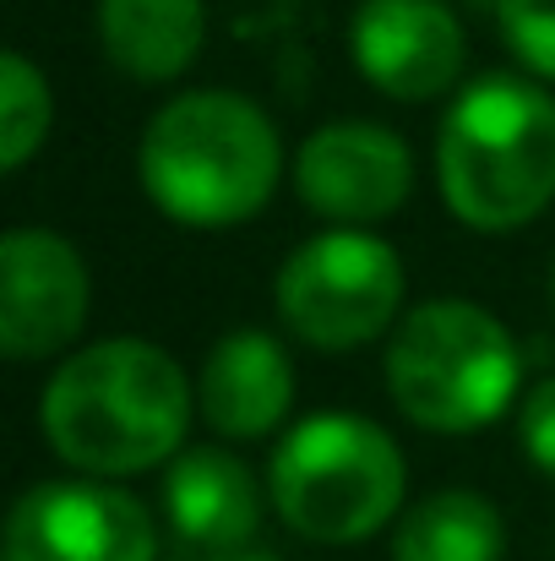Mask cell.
Masks as SVG:
<instances>
[{
    "label": "cell",
    "mask_w": 555,
    "mask_h": 561,
    "mask_svg": "<svg viewBox=\"0 0 555 561\" xmlns=\"http://www.w3.org/2000/svg\"><path fill=\"white\" fill-rule=\"evenodd\" d=\"M196 409V381L148 339H104L60 360L38 398L44 442L60 463L120 480L175 458Z\"/></svg>",
    "instance_id": "obj_1"
},
{
    "label": "cell",
    "mask_w": 555,
    "mask_h": 561,
    "mask_svg": "<svg viewBox=\"0 0 555 561\" xmlns=\"http://www.w3.org/2000/svg\"><path fill=\"white\" fill-rule=\"evenodd\" d=\"M142 191L185 229H234L267 207L284 175V142L262 104L229 88L175 93L142 131Z\"/></svg>",
    "instance_id": "obj_2"
},
{
    "label": "cell",
    "mask_w": 555,
    "mask_h": 561,
    "mask_svg": "<svg viewBox=\"0 0 555 561\" xmlns=\"http://www.w3.org/2000/svg\"><path fill=\"white\" fill-rule=\"evenodd\" d=\"M436 181L458 224L507 234L555 202V99L512 71L469 82L436 137Z\"/></svg>",
    "instance_id": "obj_3"
},
{
    "label": "cell",
    "mask_w": 555,
    "mask_h": 561,
    "mask_svg": "<svg viewBox=\"0 0 555 561\" xmlns=\"http://www.w3.org/2000/svg\"><path fill=\"white\" fill-rule=\"evenodd\" d=\"M518 339L474 300H425L386 344V392L397 414L436 436L485 431L518 403Z\"/></svg>",
    "instance_id": "obj_4"
},
{
    "label": "cell",
    "mask_w": 555,
    "mask_h": 561,
    "mask_svg": "<svg viewBox=\"0 0 555 561\" xmlns=\"http://www.w3.org/2000/svg\"><path fill=\"white\" fill-rule=\"evenodd\" d=\"M403 453L397 442L349 409L305 414L267 463L273 513L311 546H355L392 524L403 507Z\"/></svg>",
    "instance_id": "obj_5"
},
{
    "label": "cell",
    "mask_w": 555,
    "mask_h": 561,
    "mask_svg": "<svg viewBox=\"0 0 555 561\" xmlns=\"http://www.w3.org/2000/svg\"><path fill=\"white\" fill-rule=\"evenodd\" d=\"M273 300L305 350L349 355L381 339L403 311V262L386 240L338 224L289 251Z\"/></svg>",
    "instance_id": "obj_6"
},
{
    "label": "cell",
    "mask_w": 555,
    "mask_h": 561,
    "mask_svg": "<svg viewBox=\"0 0 555 561\" xmlns=\"http://www.w3.org/2000/svg\"><path fill=\"white\" fill-rule=\"evenodd\" d=\"M5 561H159V529L115 485L44 480L5 518Z\"/></svg>",
    "instance_id": "obj_7"
},
{
    "label": "cell",
    "mask_w": 555,
    "mask_h": 561,
    "mask_svg": "<svg viewBox=\"0 0 555 561\" xmlns=\"http://www.w3.org/2000/svg\"><path fill=\"white\" fill-rule=\"evenodd\" d=\"M93 306L82 251L55 229H5L0 240V355L49 360L71 350Z\"/></svg>",
    "instance_id": "obj_8"
},
{
    "label": "cell",
    "mask_w": 555,
    "mask_h": 561,
    "mask_svg": "<svg viewBox=\"0 0 555 561\" xmlns=\"http://www.w3.org/2000/svg\"><path fill=\"white\" fill-rule=\"evenodd\" d=\"M294 191L316 218L366 229L392 218L414 191V153L375 121H327L294 153Z\"/></svg>",
    "instance_id": "obj_9"
},
{
    "label": "cell",
    "mask_w": 555,
    "mask_h": 561,
    "mask_svg": "<svg viewBox=\"0 0 555 561\" xmlns=\"http://www.w3.org/2000/svg\"><path fill=\"white\" fill-rule=\"evenodd\" d=\"M355 66L375 93L397 104H425L458 88L469 38L447 0H360L349 22Z\"/></svg>",
    "instance_id": "obj_10"
},
{
    "label": "cell",
    "mask_w": 555,
    "mask_h": 561,
    "mask_svg": "<svg viewBox=\"0 0 555 561\" xmlns=\"http://www.w3.org/2000/svg\"><path fill=\"white\" fill-rule=\"evenodd\" d=\"M164 524L185 561H223L245 551L262 529V485L256 474L218 447H196L164 469Z\"/></svg>",
    "instance_id": "obj_11"
},
{
    "label": "cell",
    "mask_w": 555,
    "mask_h": 561,
    "mask_svg": "<svg viewBox=\"0 0 555 561\" xmlns=\"http://www.w3.org/2000/svg\"><path fill=\"white\" fill-rule=\"evenodd\" d=\"M294 409V360L262 328H234L218 339L196 376V414L229 442L273 436Z\"/></svg>",
    "instance_id": "obj_12"
},
{
    "label": "cell",
    "mask_w": 555,
    "mask_h": 561,
    "mask_svg": "<svg viewBox=\"0 0 555 561\" xmlns=\"http://www.w3.org/2000/svg\"><path fill=\"white\" fill-rule=\"evenodd\" d=\"M99 38L120 77L175 82L207 38V0H99Z\"/></svg>",
    "instance_id": "obj_13"
},
{
    "label": "cell",
    "mask_w": 555,
    "mask_h": 561,
    "mask_svg": "<svg viewBox=\"0 0 555 561\" xmlns=\"http://www.w3.org/2000/svg\"><path fill=\"white\" fill-rule=\"evenodd\" d=\"M507 529L490 496L479 491H436L408 507L392 529V561H501Z\"/></svg>",
    "instance_id": "obj_14"
},
{
    "label": "cell",
    "mask_w": 555,
    "mask_h": 561,
    "mask_svg": "<svg viewBox=\"0 0 555 561\" xmlns=\"http://www.w3.org/2000/svg\"><path fill=\"white\" fill-rule=\"evenodd\" d=\"M55 99L27 55H0V170L16 175L49 137Z\"/></svg>",
    "instance_id": "obj_15"
},
{
    "label": "cell",
    "mask_w": 555,
    "mask_h": 561,
    "mask_svg": "<svg viewBox=\"0 0 555 561\" xmlns=\"http://www.w3.org/2000/svg\"><path fill=\"white\" fill-rule=\"evenodd\" d=\"M496 22L523 71L555 82V0H496Z\"/></svg>",
    "instance_id": "obj_16"
},
{
    "label": "cell",
    "mask_w": 555,
    "mask_h": 561,
    "mask_svg": "<svg viewBox=\"0 0 555 561\" xmlns=\"http://www.w3.org/2000/svg\"><path fill=\"white\" fill-rule=\"evenodd\" d=\"M518 442H523L529 463L545 480H555V376L534 381L523 392V403H518Z\"/></svg>",
    "instance_id": "obj_17"
},
{
    "label": "cell",
    "mask_w": 555,
    "mask_h": 561,
    "mask_svg": "<svg viewBox=\"0 0 555 561\" xmlns=\"http://www.w3.org/2000/svg\"><path fill=\"white\" fill-rule=\"evenodd\" d=\"M223 561H278L273 551H256V546H245V551H234V557H223Z\"/></svg>",
    "instance_id": "obj_18"
},
{
    "label": "cell",
    "mask_w": 555,
    "mask_h": 561,
    "mask_svg": "<svg viewBox=\"0 0 555 561\" xmlns=\"http://www.w3.org/2000/svg\"><path fill=\"white\" fill-rule=\"evenodd\" d=\"M551 300H555V262H551Z\"/></svg>",
    "instance_id": "obj_19"
}]
</instances>
